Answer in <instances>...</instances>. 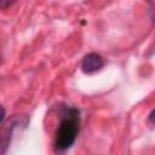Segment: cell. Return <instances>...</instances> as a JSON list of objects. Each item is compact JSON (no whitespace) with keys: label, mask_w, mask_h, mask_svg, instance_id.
<instances>
[{"label":"cell","mask_w":155,"mask_h":155,"mask_svg":"<svg viewBox=\"0 0 155 155\" xmlns=\"http://www.w3.org/2000/svg\"><path fill=\"white\" fill-rule=\"evenodd\" d=\"M80 114L76 108H69L63 114L59 126L56 132L54 145L58 150H65L70 148L79 133Z\"/></svg>","instance_id":"1"},{"label":"cell","mask_w":155,"mask_h":155,"mask_svg":"<svg viewBox=\"0 0 155 155\" xmlns=\"http://www.w3.org/2000/svg\"><path fill=\"white\" fill-rule=\"evenodd\" d=\"M103 65H104V61H103L102 56L92 52L84 57V59L81 62V70L85 74H92V73H96L99 69H102Z\"/></svg>","instance_id":"2"},{"label":"cell","mask_w":155,"mask_h":155,"mask_svg":"<svg viewBox=\"0 0 155 155\" xmlns=\"http://www.w3.org/2000/svg\"><path fill=\"white\" fill-rule=\"evenodd\" d=\"M148 121H149L151 125L155 126V109H153V110L150 111V114H149V116H148Z\"/></svg>","instance_id":"3"}]
</instances>
